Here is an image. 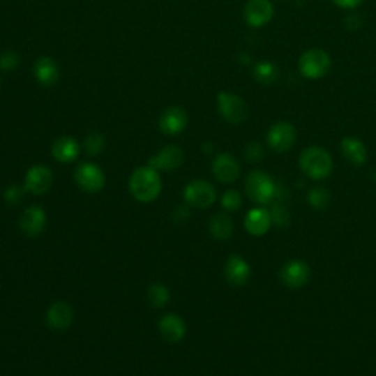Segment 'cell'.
<instances>
[{
    "label": "cell",
    "instance_id": "d6986e66",
    "mask_svg": "<svg viewBox=\"0 0 376 376\" xmlns=\"http://www.w3.org/2000/svg\"><path fill=\"white\" fill-rule=\"evenodd\" d=\"M52 156L59 163H73L80 156V144L69 135L59 137L52 144Z\"/></svg>",
    "mask_w": 376,
    "mask_h": 376
},
{
    "label": "cell",
    "instance_id": "484cf974",
    "mask_svg": "<svg viewBox=\"0 0 376 376\" xmlns=\"http://www.w3.org/2000/svg\"><path fill=\"white\" fill-rule=\"evenodd\" d=\"M105 146H106V140L103 134L100 133H90L86 140H84V144H82V147H84V151L87 153L89 156H97L100 155V153L105 150Z\"/></svg>",
    "mask_w": 376,
    "mask_h": 376
},
{
    "label": "cell",
    "instance_id": "d6a6232c",
    "mask_svg": "<svg viewBox=\"0 0 376 376\" xmlns=\"http://www.w3.org/2000/svg\"><path fill=\"white\" fill-rule=\"evenodd\" d=\"M190 218V212H188V209L186 206H178L174 213H172V219L175 222H178V224H183V222H187Z\"/></svg>",
    "mask_w": 376,
    "mask_h": 376
},
{
    "label": "cell",
    "instance_id": "ffe728a7",
    "mask_svg": "<svg viewBox=\"0 0 376 376\" xmlns=\"http://www.w3.org/2000/svg\"><path fill=\"white\" fill-rule=\"evenodd\" d=\"M271 213L268 209L264 207H256L252 209L244 219V227L248 234H252L255 236H262L266 234L271 228Z\"/></svg>",
    "mask_w": 376,
    "mask_h": 376
},
{
    "label": "cell",
    "instance_id": "52a82bcc",
    "mask_svg": "<svg viewBox=\"0 0 376 376\" xmlns=\"http://www.w3.org/2000/svg\"><path fill=\"white\" fill-rule=\"evenodd\" d=\"M216 197L215 187L204 179H194L184 188L186 203L197 209L211 207L216 202Z\"/></svg>",
    "mask_w": 376,
    "mask_h": 376
},
{
    "label": "cell",
    "instance_id": "4dcf8cb0",
    "mask_svg": "<svg viewBox=\"0 0 376 376\" xmlns=\"http://www.w3.org/2000/svg\"><path fill=\"white\" fill-rule=\"evenodd\" d=\"M18 65H20V54L15 52L8 50L0 57V69H3V71H13Z\"/></svg>",
    "mask_w": 376,
    "mask_h": 376
},
{
    "label": "cell",
    "instance_id": "5bb4252c",
    "mask_svg": "<svg viewBox=\"0 0 376 376\" xmlns=\"http://www.w3.org/2000/svg\"><path fill=\"white\" fill-rule=\"evenodd\" d=\"M273 17V5L269 0H248L244 8V20L250 27L266 25Z\"/></svg>",
    "mask_w": 376,
    "mask_h": 376
},
{
    "label": "cell",
    "instance_id": "9c48e42d",
    "mask_svg": "<svg viewBox=\"0 0 376 376\" xmlns=\"http://www.w3.org/2000/svg\"><path fill=\"white\" fill-rule=\"evenodd\" d=\"M53 184V172L46 165H34L27 171L24 187L25 190L34 194V196H41L46 194Z\"/></svg>",
    "mask_w": 376,
    "mask_h": 376
},
{
    "label": "cell",
    "instance_id": "7402d4cb",
    "mask_svg": "<svg viewBox=\"0 0 376 376\" xmlns=\"http://www.w3.org/2000/svg\"><path fill=\"white\" fill-rule=\"evenodd\" d=\"M341 151L347 162L356 166L363 165L368 159V151L363 142L356 137H345L341 142Z\"/></svg>",
    "mask_w": 376,
    "mask_h": 376
},
{
    "label": "cell",
    "instance_id": "44dd1931",
    "mask_svg": "<svg viewBox=\"0 0 376 376\" xmlns=\"http://www.w3.org/2000/svg\"><path fill=\"white\" fill-rule=\"evenodd\" d=\"M34 77L41 86H53L59 80L58 63L49 57L38 58L34 63Z\"/></svg>",
    "mask_w": 376,
    "mask_h": 376
},
{
    "label": "cell",
    "instance_id": "30bf717a",
    "mask_svg": "<svg viewBox=\"0 0 376 376\" xmlns=\"http://www.w3.org/2000/svg\"><path fill=\"white\" fill-rule=\"evenodd\" d=\"M280 278L285 287L291 289H299L304 287L310 280V268L303 260H289L280 271Z\"/></svg>",
    "mask_w": 376,
    "mask_h": 376
},
{
    "label": "cell",
    "instance_id": "e0dca14e",
    "mask_svg": "<svg viewBox=\"0 0 376 376\" xmlns=\"http://www.w3.org/2000/svg\"><path fill=\"white\" fill-rule=\"evenodd\" d=\"M224 273L228 284H231L232 287H243L248 283L252 269H250V264L241 256L232 255L225 263Z\"/></svg>",
    "mask_w": 376,
    "mask_h": 376
},
{
    "label": "cell",
    "instance_id": "3957f363",
    "mask_svg": "<svg viewBox=\"0 0 376 376\" xmlns=\"http://www.w3.org/2000/svg\"><path fill=\"white\" fill-rule=\"evenodd\" d=\"M278 184L263 171L250 172L246 179V193L250 200L257 204L266 206L276 199Z\"/></svg>",
    "mask_w": 376,
    "mask_h": 376
},
{
    "label": "cell",
    "instance_id": "8992f818",
    "mask_svg": "<svg viewBox=\"0 0 376 376\" xmlns=\"http://www.w3.org/2000/svg\"><path fill=\"white\" fill-rule=\"evenodd\" d=\"M218 110L220 116L230 123H241L248 115L246 102L240 96L228 91H220L218 94Z\"/></svg>",
    "mask_w": 376,
    "mask_h": 376
},
{
    "label": "cell",
    "instance_id": "ac0fdd59",
    "mask_svg": "<svg viewBox=\"0 0 376 376\" xmlns=\"http://www.w3.org/2000/svg\"><path fill=\"white\" fill-rule=\"evenodd\" d=\"M159 332L162 338L168 343H179L186 337V332H187L184 319L174 313L165 315L159 320Z\"/></svg>",
    "mask_w": 376,
    "mask_h": 376
},
{
    "label": "cell",
    "instance_id": "836d02e7",
    "mask_svg": "<svg viewBox=\"0 0 376 376\" xmlns=\"http://www.w3.org/2000/svg\"><path fill=\"white\" fill-rule=\"evenodd\" d=\"M333 3H336L337 6L340 8H344V9H353L356 6H359L363 0H332Z\"/></svg>",
    "mask_w": 376,
    "mask_h": 376
},
{
    "label": "cell",
    "instance_id": "f1b7e54d",
    "mask_svg": "<svg viewBox=\"0 0 376 376\" xmlns=\"http://www.w3.org/2000/svg\"><path fill=\"white\" fill-rule=\"evenodd\" d=\"M220 204L222 207L225 209L227 212H235L239 211L243 204V197L241 194L236 190H228L224 193V196L220 199Z\"/></svg>",
    "mask_w": 376,
    "mask_h": 376
},
{
    "label": "cell",
    "instance_id": "603a6c76",
    "mask_svg": "<svg viewBox=\"0 0 376 376\" xmlns=\"http://www.w3.org/2000/svg\"><path fill=\"white\" fill-rule=\"evenodd\" d=\"M209 231H211L213 239L219 241H227L231 239L234 232L232 219L225 213H216L209 222Z\"/></svg>",
    "mask_w": 376,
    "mask_h": 376
},
{
    "label": "cell",
    "instance_id": "ba28073f",
    "mask_svg": "<svg viewBox=\"0 0 376 376\" xmlns=\"http://www.w3.org/2000/svg\"><path fill=\"white\" fill-rule=\"evenodd\" d=\"M296 138H297L296 128L292 127L289 122H276L269 128L266 142L273 151L284 153L294 146Z\"/></svg>",
    "mask_w": 376,
    "mask_h": 376
},
{
    "label": "cell",
    "instance_id": "83f0119b",
    "mask_svg": "<svg viewBox=\"0 0 376 376\" xmlns=\"http://www.w3.org/2000/svg\"><path fill=\"white\" fill-rule=\"evenodd\" d=\"M271 213V220L272 224H275L276 227L280 228H287L291 222V216L289 212L287 211V207L281 203H273L272 209L269 211Z\"/></svg>",
    "mask_w": 376,
    "mask_h": 376
},
{
    "label": "cell",
    "instance_id": "4fadbf2b",
    "mask_svg": "<svg viewBox=\"0 0 376 376\" xmlns=\"http://www.w3.org/2000/svg\"><path fill=\"white\" fill-rule=\"evenodd\" d=\"M74 322V309L66 301L53 303L46 312V324L53 331H65Z\"/></svg>",
    "mask_w": 376,
    "mask_h": 376
},
{
    "label": "cell",
    "instance_id": "4316f807",
    "mask_svg": "<svg viewBox=\"0 0 376 376\" xmlns=\"http://www.w3.org/2000/svg\"><path fill=\"white\" fill-rule=\"evenodd\" d=\"M331 196L329 191L324 187H315L309 191L308 194V202L313 209H317V211H324L326 206L329 204Z\"/></svg>",
    "mask_w": 376,
    "mask_h": 376
},
{
    "label": "cell",
    "instance_id": "2e32d148",
    "mask_svg": "<svg viewBox=\"0 0 376 376\" xmlns=\"http://www.w3.org/2000/svg\"><path fill=\"white\" fill-rule=\"evenodd\" d=\"M188 123L187 112L179 106H171L159 118V130L166 135H178L183 133Z\"/></svg>",
    "mask_w": 376,
    "mask_h": 376
},
{
    "label": "cell",
    "instance_id": "f546056e",
    "mask_svg": "<svg viewBox=\"0 0 376 376\" xmlns=\"http://www.w3.org/2000/svg\"><path fill=\"white\" fill-rule=\"evenodd\" d=\"M27 193L25 187L20 186H10L5 190L3 193V199L9 206H17L24 200V194Z\"/></svg>",
    "mask_w": 376,
    "mask_h": 376
},
{
    "label": "cell",
    "instance_id": "cb8c5ba5",
    "mask_svg": "<svg viewBox=\"0 0 376 376\" xmlns=\"http://www.w3.org/2000/svg\"><path fill=\"white\" fill-rule=\"evenodd\" d=\"M170 297H171V292H170L168 287H166L165 284H160V283L153 284L147 291V299L153 308H156V309L165 308V306L168 304V301H170Z\"/></svg>",
    "mask_w": 376,
    "mask_h": 376
},
{
    "label": "cell",
    "instance_id": "8fae6325",
    "mask_svg": "<svg viewBox=\"0 0 376 376\" xmlns=\"http://www.w3.org/2000/svg\"><path fill=\"white\" fill-rule=\"evenodd\" d=\"M240 163L230 153H220L212 163V172L222 184H232L240 176Z\"/></svg>",
    "mask_w": 376,
    "mask_h": 376
},
{
    "label": "cell",
    "instance_id": "7a4b0ae2",
    "mask_svg": "<svg viewBox=\"0 0 376 376\" xmlns=\"http://www.w3.org/2000/svg\"><path fill=\"white\" fill-rule=\"evenodd\" d=\"M300 168L312 179H325L331 175L333 162L329 153L317 146L304 149L300 155Z\"/></svg>",
    "mask_w": 376,
    "mask_h": 376
},
{
    "label": "cell",
    "instance_id": "e575fe53",
    "mask_svg": "<svg viewBox=\"0 0 376 376\" xmlns=\"http://www.w3.org/2000/svg\"><path fill=\"white\" fill-rule=\"evenodd\" d=\"M202 150L206 153V155H209V153L213 151V144L211 142H206L202 144Z\"/></svg>",
    "mask_w": 376,
    "mask_h": 376
},
{
    "label": "cell",
    "instance_id": "d4e9b609",
    "mask_svg": "<svg viewBox=\"0 0 376 376\" xmlns=\"http://www.w3.org/2000/svg\"><path fill=\"white\" fill-rule=\"evenodd\" d=\"M255 78L263 86L273 84L278 78V69L271 62H260L255 68Z\"/></svg>",
    "mask_w": 376,
    "mask_h": 376
},
{
    "label": "cell",
    "instance_id": "5b68a950",
    "mask_svg": "<svg viewBox=\"0 0 376 376\" xmlns=\"http://www.w3.org/2000/svg\"><path fill=\"white\" fill-rule=\"evenodd\" d=\"M74 179L77 186L86 193L96 194L103 190L106 184V176L100 166L91 162H82L77 166L74 172Z\"/></svg>",
    "mask_w": 376,
    "mask_h": 376
},
{
    "label": "cell",
    "instance_id": "7c38bea8",
    "mask_svg": "<svg viewBox=\"0 0 376 376\" xmlns=\"http://www.w3.org/2000/svg\"><path fill=\"white\" fill-rule=\"evenodd\" d=\"M184 163V151L178 146H165L155 156L150 158L149 166L156 171H175Z\"/></svg>",
    "mask_w": 376,
    "mask_h": 376
},
{
    "label": "cell",
    "instance_id": "1f68e13d",
    "mask_svg": "<svg viewBox=\"0 0 376 376\" xmlns=\"http://www.w3.org/2000/svg\"><path fill=\"white\" fill-rule=\"evenodd\" d=\"M244 156L248 162H252V163H256V162H260L264 156V150L263 147L256 143V142H252V143H248L246 146V151H244Z\"/></svg>",
    "mask_w": 376,
    "mask_h": 376
},
{
    "label": "cell",
    "instance_id": "9a60e30c",
    "mask_svg": "<svg viewBox=\"0 0 376 376\" xmlns=\"http://www.w3.org/2000/svg\"><path fill=\"white\" fill-rule=\"evenodd\" d=\"M47 225V215L38 206L27 207L20 218V228L27 236H37Z\"/></svg>",
    "mask_w": 376,
    "mask_h": 376
},
{
    "label": "cell",
    "instance_id": "6da1fadb",
    "mask_svg": "<svg viewBox=\"0 0 376 376\" xmlns=\"http://www.w3.org/2000/svg\"><path fill=\"white\" fill-rule=\"evenodd\" d=\"M128 187L133 197L138 202L150 203L156 200L162 191V179L159 171L153 170L149 165L137 168L130 176Z\"/></svg>",
    "mask_w": 376,
    "mask_h": 376
},
{
    "label": "cell",
    "instance_id": "277c9868",
    "mask_svg": "<svg viewBox=\"0 0 376 376\" xmlns=\"http://www.w3.org/2000/svg\"><path fill=\"white\" fill-rule=\"evenodd\" d=\"M331 68V57L322 49L306 50L299 59V69L303 77L309 80L322 78Z\"/></svg>",
    "mask_w": 376,
    "mask_h": 376
}]
</instances>
